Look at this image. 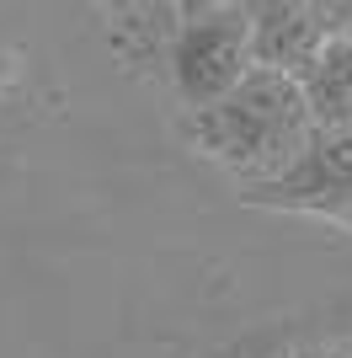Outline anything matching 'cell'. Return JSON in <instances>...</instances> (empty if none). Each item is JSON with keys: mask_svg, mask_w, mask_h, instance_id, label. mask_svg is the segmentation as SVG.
Listing matches in <instances>:
<instances>
[{"mask_svg": "<svg viewBox=\"0 0 352 358\" xmlns=\"http://www.w3.org/2000/svg\"><path fill=\"white\" fill-rule=\"evenodd\" d=\"M309 129L315 123L305 113L299 80H283L267 70H246L235 91H224L219 102L198 107L187 118L192 145L230 177H240V187L272 182L305 150Z\"/></svg>", "mask_w": 352, "mask_h": 358, "instance_id": "1", "label": "cell"}, {"mask_svg": "<svg viewBox=\"0 0 352 358\" xmlns=\"http://www.w3.org/2000/svg\"><path fill=\"white\" fill-rule=\"evenodd\" d=\"M246 70V6H182L166 48V75L176 96L198 113L240 86Z\"/></svg>", "mask_w": 352, "mask_h": 358, "instance_id": "2", "label": "cell"}, {"mask_svg": "<svg viewBox=\"0 0 352 358\" xmlns=\"http://www.w3.org/2000/svg\"><path fill=\"white\" fill-rule=\"evenodd\" d=\"M246 203L305 209L352 224V129H309L305 150L262 187H240Z\"/></svg>", "mask_w": 352, "mask_h": 358, "instance_id": "3", "label": "cell"}, {"mask_svg": "<svg viewBox=\"0 0 352 358\" xmlns=\"http://www.w3.org/2000/svg\"><path fill=\"white\" fill-rule=\"evenodd\" d=\"M325 16L315 0H262V6H246V59L251 70L283 75V80H299V75L315 64V54L325 48Z\"/></svg>", "mask_w": 352, "mask_h": 358, "instance_id": "4", "label": "cell"}, {"mask_svg": "<svg viewBox=\"0 0 352 358\" xmlns=\"http://www.w3.org/2000/svg\"><path fill=\"white\" fill-rule=\"evenodd\" d=\"M299 96L315 129H352V38H325L305 75Z\"/></svg>", "mask_w": 352, "mask_h": 358, "instance_id": "5", "label": "cell"}, {"mask_svg": "<svg viewBox=\"0 0 352 358\" xmlns=\"http://www.w3.org/2000/svg\"><path fill=\"white\" fill-rule=\"evenodd\" d=\"M176 16H182V6H123V11H112V43L133 64L149 59V54H166Z\"/></svg>", "mask_w": 352, "mask_h": 358, "instance_id": "6", "label": "cell"}, {"mask_svg": "<svg viewBox=\"0 0 352 358\" xmlns=\"http://www.w3.org/2000/svg\"><path fill=\"white\" fill-rule=\"evenodd\" d=\"M321 16L331 38H352V0H331V6H321Z\"/></svg>", "mask_w": 352, "mask_h": 358, "instance_id": "7", "label": "cell"}, {"mask_svg": "<svg viewBox=\"0 0 352 358\" xmlns=\"http://www.w3.org/2000/svg\"><path fill=\"white\" fill-rule=\"evenodd\" d=\"M283 358H342L337 348H299V353H283Z\"/></svg>", "mask_w": 352, "mask_h": 358, "instance_id": "8", "label": "cell"}]
</instances>
